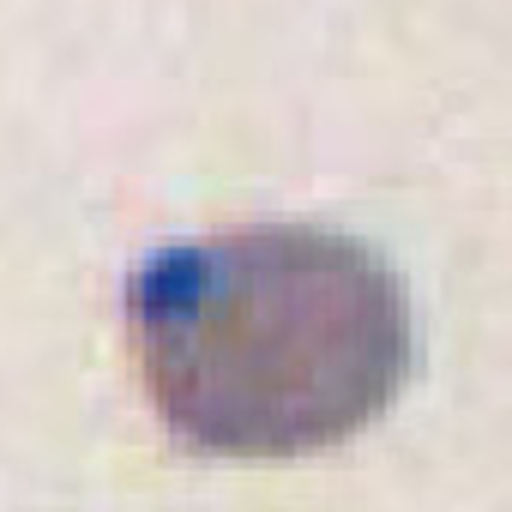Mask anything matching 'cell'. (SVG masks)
<instances>
[{"mask_svg":"<svg viewBox=\"0 0 512 512\" xmlns=\"http://www.w3.org/2000/svg\"><path fill=\"white\" fill-rule=\"evenodd\" d=\"M157 416L217 458H302L368 428L416 368L410 290L338 229L163 247L127 290Z\"/></svg>","mask_w":512,"mask_h":512,"instance_id":"6da1fadb","label":"cell"}]
</instances>
